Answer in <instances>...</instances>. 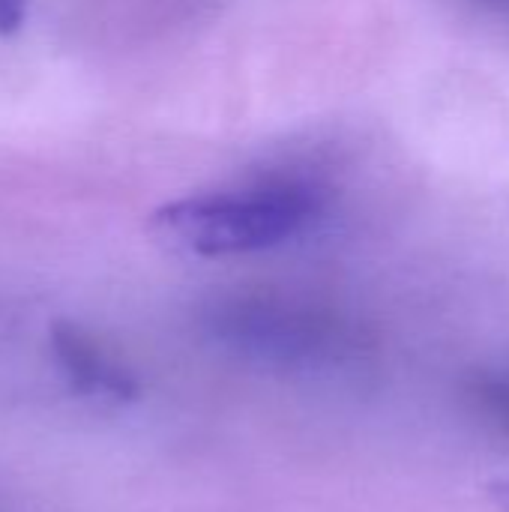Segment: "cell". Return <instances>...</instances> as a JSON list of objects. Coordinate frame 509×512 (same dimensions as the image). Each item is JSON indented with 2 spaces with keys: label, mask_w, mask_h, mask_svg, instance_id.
Returning <instances> with one entry per match:
<instances>
[{
  "label": "cell",
  "mask_w": 509,
  "mask_h": 512,
  "mask_svg": "<svg viewBox=\"0 0 509 512\" xmlns=\"http://www.w3.org/2000/svg\"><path fill=\"white\" fill-rule=\"evenodd\" d=\"M327 210V192L306 177H267L243 189L204 192L162 204L150 234L183 255L231 258L306 234Z\"/></svg>",
  "instance_id": "6da1fadb"
},
{
  "label": "cell",
  "mask_w": 509,
  "mask_h": 512,
  "mask_svg": "<svg viewBox=\"0 0 509 512\" xmlns=\"http://www.w3.org/2000/svg\"><path fill=\"white\" fill-rule=\"evenodd\" d=\"M216 333L237 351L273 366L312 363L321 348V333L309 318L270 303H243L219 315Z\"/></svg>",
  "instance_id": "7a4b0ae2"
},
{
  "label": "cell",
  "mask_w": 509,
  "mask_h": 512,
  "mask_svg": "<svg viewBox=\"0 0 509 512\" xmlns=\"http://www.w3.org/2000/svg\"><path fill=\"white\" fill-rule=\"evenodd\" d=\"M51 354L66 384L87 399L123 405L138 396V381L132 372L102 351V345L78 324L60 321L51 327Z\"/></svg>",
  "instance_id": "3957f363"
},
{
  "label": "cell",
  "mask_w": 509,
  "mask_h": 512,
  "mask_svg": "<svg viewBox=\"0 0 509 512\" xmlns=\"http://www.w3.org/2000/svg\"><path fill=\"white\" fill-rule=\"evenodd\" d=\"M27 0H0V36L15 33L24 24Z\"/></svg>",
  "instance_id": "277c9868"
},
{
  "label": "cell",
  "mask_w": 509,
  "mask_h": 512,
  "mask_svg": "<svg viewBox=\"0 0 509 512\" xmlns=\"http://www.w3.org/2000/svg\"><path fill=\"white\" fill-rule=\"evenodd\" d=\"M489 495L495 501V507L501 512H509V480H498L489 486Z\"/></svg>",
  "instance_id": "5b68a950"
},
{
  "label": "cell",
  "mask_w": 509,
  "mask_h": 512,
  "mask_svg": "<svg viewBox=\"0 0 509 512\" xmlns=\"http://www.w3.org/2000/svg\"><path fill=\"white\" fill-rule=\"evenodd\" d=\"M474 3H480V6H486V9H492V12L509 15V0H474Z\"/></svg>",
  "instance_id": "8992f818"
}]
</instances>
